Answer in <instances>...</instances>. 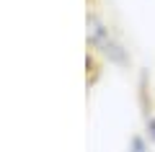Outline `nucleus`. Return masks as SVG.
Wrapping results in <instances>:
<instances>
[{"instance_id":"f257e3e1","label":"nucleus","mask_w":155,"mask_h":152,"mask_svg":"<svg viewBox=\"0 0 155 152\" xmlns=\"http://www.w3.org/2000/svg\"><path fill=\"white\" fill-rule=\"evenodd\" d=\"M147 131H150V137H153V139H155V119H153V121H150V124H147Z\"/></svg>"}]
</instances>
